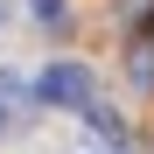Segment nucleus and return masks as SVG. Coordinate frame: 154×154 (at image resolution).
Wrapping results in <instances>:
<instances>
[{"instance_id":"f257e3e1","label":"nucleus","mask_w":154,"mask_h":154,"mask_svg":"<svg viewBox=\"0 0 154 154\" xmlns=\"http://www.w3.org/2000/svg\"><path fill=\"white\" fill-rule=\"evenodd\" d=\"M35 98H42V105H77V112H84L91 105V70L84 63H49L35 77Z\"/></svg>"},{"instance_id":"7ed1b4c3","label":"nucleus","mask_w":154,"mask_h":154,"mask_svg":"<svg viewBox=\"0 0 154 154\" xmlns=\"http://www.w3.org/2000/svg\"><path fill=\"white\" fill-rule=\"evenodd\" d=\"M84 119H91V126H98V133H105V140H119V133H126V126H119V112H105V105H98V98L84 105Z\"/></svg>"},{"instance_id":"20e7f679","label":"nucleus","mask_w":154,"mask_h":154,"mask_svg":"<svg viewBox=\"0 0 154 154\" xmlns=\"http://www.w3.org/2000/svg\"><path fill=\"white\" fill-rule=\"evenodd\" d=\"M35 14H42V21H56V14H63V0H35Z\"/></svg>"},{"instance_id":"f03ea898","label":"nucleus","mask_w":154,"mask_h":154,"mask_svg":"<svg viewBox=\"0 0 154 154\" xmlns=\"http://www.w3.org/2000/svg\"><path fill=\"white\" fill-rule=\"evenodd\" d=\"M126 70H133V84H147V91H154V28L133 42V63H126Z\"/></svg>"}]
</instances>
